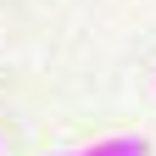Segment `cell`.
Listing matches in <instances>:
<instances>
[{"label":"cell","mask_w":156,"mask_h":156,"mask_svg":"<svg viewBox=\"0 0 156 156\" xmlns=\"http://www.w3.org/2000/svg\"><path fill=\"white\" fill-rule=\"evenodd\" d=\"M84 156H151V145L145 140H101V145L84 151Z\"/></svg>","instance_id":"obj_1"},{"label":"cell","mask_w":156,"mask_h":156,"mask_svg":"<svg viewBox=\"0 0 156 156\" xmlns=\"http://www.w3.org/2000/svg\"><path fill=\"white\" fill-rule=\"evenodd\" d=\"M73 156H84V151H73Z\"/></svg>","instance_id":"obj_2"}]
</instances>
